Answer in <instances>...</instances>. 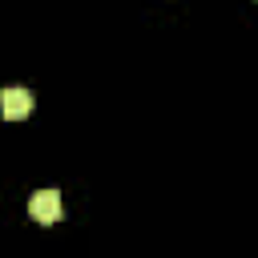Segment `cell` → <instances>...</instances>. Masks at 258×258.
Listing matches in <instances>:
<instances>
[{"label": "cell", "mask_w": 258, "mask_h": 258, "mask_svg": "<svg viewBox=\"0 0 258 258\" xmlns=\"http://www.w3.org/2000/svg\"><path fill=\"white\" fill-rule=\"evenodd\" d=\"M28 214H32L40 226H52V222H60V214H64V202H60V194H56V189H40V194H32V202H28Z\"/></svg>", "instance_id": "obj_1"}, {"label": "cell", "mask_w": 258, "mask_h": 258, "mask_svg": "<svg viewBox=\"0 0 258 258\" xmlns=\"http://www.w3.org/2000/svg\"><path fill=\"white\" fill-rule=\"evenodd\" d=\"M0 113H4V121H20V117H28V113H32V93L20 89V85L0 89Z\"/></svg>", "instance_id": "obj_2"}]
</instances>
